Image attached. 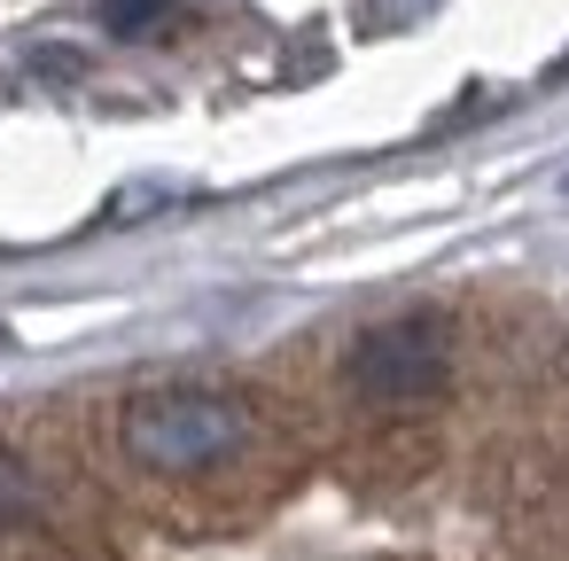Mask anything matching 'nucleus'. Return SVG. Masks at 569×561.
<instances>
[{
    "label": "nucleus",
    "instance_id": "3",
    "mask_svg": "<svg viewBox=\"0 0 569 561\" xmlns=\"http://www.w3.org/2000/svg\"><path fill=\"white\" fill-rule=\"evenodd\" d=\"M40 507V475H32V460L17 452V444H0V522H24Z\"/></svg>",
    "mask_w": 569,
    "mask_h": 561
},
{
    "label": "nucleus",
    "instance_id": "2",
    "mask_svg": "<svg viewBox=\"0 0 569 561\" xmlns=\"http://www.w3.org/2000/svg\"><path fill=\"white\" fill-rule=\"evenodd\" d=\"M445 367H452V328H445L437 312H398V320H375V328L351 343V359H343L351 390H359V398H375V405L429 398V390L445 382Z\"/></svg>",
    "mask_w": 569,
    "mask_h": 561
},
{
    "label": "nucleus",
    "instance_id": "4",
    "mask_svg": "<svg viewBox=\"0 0 569 561\" xmlns=\"http://www.w3.org/2000/svg\"><path fill=\"white\" fill-rule=\"evenodd\" d=\"M102 24L118 40H149V32L172 24V0H102Z\"/></svg>",
    "mask_w": 569,
    "mask_h": 561
},
{
    "label": "nucleus",
    "instance_id": "1",
    "mask_svg": "<svg viewBox=\"0 0 569 561\" xmlns=\"http://www.w3.org/2000/svg\"><path fill=\"white\" fill-rule=\"evenodd\" d=\"M118 444L149 475H203L250 444V405L219 382H157L126 398Z\"/></svg>",
    "mask_w": 569,
    "mask_h": 561
}]
</instances>
